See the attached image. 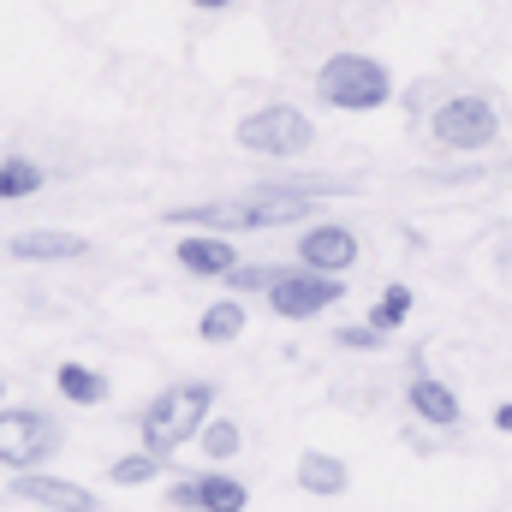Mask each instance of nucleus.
Wrapping results in <instances>:
<instances>
[{"label":"nucleus","mask_w":512,"mask_h":512,"mask_svg":"<svg viewBox=\"0 0 512 512\" xmlns=\"http://www.w3.org/2000/svg\"><path fill=\"white\" fill-rule=\"evenodd\" d=\"M209 405H215V387L209 382H179V387H167V393H155V399L143 405V417H137L143 447L167 459L173 447H185L191 435H203Z\"/></svg>","instance_id":"nucleus-1"},{"label":"nucleus","mask_w":512,"mask_h":512,"mask_svg":"<svg viewBox=\"0 0 512 512\" xmlns=\"http://www.w3.org/2000/svg\"><path fill=\"white\" fill-rule=\"evenodd\" d=\"M316 96L334 114H376L393 96V72L376 54H328L322 72H316Z\"/></svg>","instance_id":"nucleus-2"},{"label":"nucleus","mask_w":512,"mask_h":512,"mask_svg":"<svg viewBox=\"0 0 512 512\" xmlns=\"http://www.w3.org/2000/svg\"><path fill=\"white\" fill-rule=\"evenodd\" d=\"M233 137H239V149L274 155V161H292V155H304V149L316 143V126H310L304 108H292V102H268V108L245 114V120L233 126Z\"/></svg>","instance_id":"nucleus-3"},{"label":"nucleus","mask_w":512,"mask_h":512,"mask_svg":"<svg viewBox=\"0 0 512 512\" xmlns=\"http://www.w3.org/2000/svg\"><path fill=\"white\" fill-rule=\"evenodd\" d=\"M304 197H292V191H274V197H262V203H203V209H167L173 221H185V227H209V233H227V227H286V221H304Z\"/></svg>","instance_id":"nucleus-4"},{"label":"nucleus","mask_w":512,"mask_h":512,"mask_svg":"<svg viewBox=\"0 0 512 512\" xmlns=\"http://www.w3.org/2000/svg\"><path fill=\"white\" fill-rule=\"evenodd\" d=\"M429 131H435L441 149H465V155H477V149H489V143L501 137V114H495L489 96H447V102L435 108Z\"/></svg>","instance_id":"nucleus-5"},{"label":"nucleus","mask_w":512,"mask_h":512,"mask_svg":"<svg viewBox=\"0 0 512 512\" xmlns=\"http://www.w3.org/2000/svg\"><path fill=\"white\" fill-rule=\"evenodd\" d=\"M54 447H60V423L48 411H30V405L0 411V465L6 471H36L42 459H54Z\"/></svg>","instance_id":"nucleus-6"},{"label":"nucleus","mask_w":512,"mask_h":512,"mask_svg":"<svg viewBox=\"0 0 512 512\" xmlns=\"http://www.w3.org/2000/svg\"><path fill=\"white\" fill-rule=\"evenodd\" d=\"M346 286L340 274H316V268H286L274 286H268V310L286 316V322H304V316H322L328 304H340Z\"/></svg>","instance_id":"nucleus-7"},{"label":"nucleus","mask_w":512,"mask_h":512,"mask_svg":"<svg viewBox=\"0 0 512 512\" xmlns=\"http://www.w3.org/2000/svg\"><path fill=\"white\" fill-rule=\"evenodd\" d=\"M245 483L239 477H185V483H173V495H167V507L179 512H245Z\"/></svg>","instance_id":"nucleus-8"},{"label":"nucleus","mask_w":512,"mask_h":512,"mask_svg":"<svg viewBox=\"0 0 512 512\" xmlns=\"http://www.w3.org/2000/svg\"><path fill=\"white\" fill-rule=\"evenodd\" d=\"M298 256H304V268H316V274H346V268L358 262V233L322 221V227H310V233L298 239Z\"/></svg>","instance_id":"nucleus-9"},{"label":"nucleus","mask_w":512,"mask_h":512,"mask_svg":"<svg viewBox=\"0 0 512 512\" xmlns=\"http://www.w3.org/2000/svg\"><path fill=\"white\" fill-rule=\"evenodd\" d=\"M12 495L30 501V507H48V512H96V495L66 483V477H42V471H18L12 477Z\"/></svg>","instance_id":"nucleus-10"},{"label":"nucleus","mask_w":512,"mask_h":512,"mask_svg":"<svg viewBox=\"0 0 512 512\" xmlns=\"http://www.w3.org/2000/svg\"><path fill=\"white\" fill-rule=\"evenodd\" d=\"M179 268L185 274H197V280H227L233 268H239V251H233V239H221V233H191V239H179Z\"/></svg>","instance_id":"nucleus-11"},{"label":"nucleus","mask_w":512,"mask_h":512,"mask_svg":"<svg viewBox=\"0 0 512 512\" xmlns=\"http://www.w3.org/2000/svg\"><path fill=\"white\" fill-rule=\"evenodd\" d=\"M6 256H18V262H78V256H90V239L84 233H60V227H36V233H18Z\"/></svg>","instance_id":"nucleus-12"},{"label":"nucleus","mask_w":512,"mask_h":512,"mask_svg":"<svg viewBox=\"0 0 512 512\" xmlns=\"http://www.w3.org/2000/svg\"><path fill=\"white\" fill-rule=\"evenodd\" d=\"M405 399H411V411L423 417V423H441V429H453L459 423V399H453V387L435 382V376H411V387H405Z\"/></svg>","instance_id":"nucleus-13"},{"label":"nucleus","mask_w":512,"mask_h":512,"mask_svg":"<svg viewBox=\"0 0 512 512\" xmlns=\"http://www.w3.org/2000/svg\"><path fill=\"white\" fill-rule=\"evenodd\" d=\"M298 489L304 495H346V465L334 453H304L298 459Z\"/></svg>","instance_id":"nucleus-14"},{"label":"nucleus","mask_w":512,"mask_h":512,"mask_svg":"<svg viewBox=\"0 0 512 512\" xmlns=\"http://www.w3.org/2000/svg\"><path fill=\"white\" fill-rule=\"evenodd\" d=\"M197 334H203L209 346H227V340H239V334H245V304H239V298H221V304H209V310H203V322H197Z\"/></svg>","instance_id":"nucleus-15"},{"label":"nucleus","mask_w":512,"mask_h":512,"mask_svg":"<svg viewBox=\"0 0 512 512\" xmlns=\"http://www.w3.org/2000/svg\"><path fill=\"white\" fill-rule=\"evenodd\" d=\"M54 387H60L72 405H102V399H108V382H102L96 370H84V364H60Z\"/></svg>","instance_id":"nucleus-16"},{"label":"nucleus","mask_w":512,"mask_h":512,"mask_svg":"<svg viewBox=\"0 0 512 512\" xmlns=\"http://www.w3.org/2000/svg\"><path fill=\"white\" fill-rule=\"evenodd\" d=\"M36 191H42V167L36 161H24V155L0 161V203L6 197H36Z\"/></svg>","instance_id":"nucleus-17"},{"label":"nucleus","mask_w":512,"mask_h":512,"mask_svg":"<svg viewBox=\"0 0 512 512\" xmlns=\"http://www.w3.org/2000/svg\"><path fill=\"white\" fill-rule=\"evenodd\" d=\"M245 447V435H239V423H227V417H215V423H203V453L209 459H233Z\"/></svg>","instance_id":"nucleus-18"},{"label":"nucleus","mask_w":512,"mask_h":512,"mask_svg":"<svg viewBox=\"0 0 512 512\" xmlns=\"http://www.w3.org/2000/svg\"><path fill=\"white\" fill-rule=\"evenodd\" d=\"M405 316H411V286H387L382 304L370 310V328H382V334H387V328H399Z\"/></svg>","instance_id":"nucleus-19"},{"label":"nucleus","mask_w":512,"mask_h":512,"mask_svg":"<svg viewBox=\"0 0 512 512\" xmlns=\"http://www.w3.org/2000/svg\"><path fill=\"white\" fill-rule=\"evenodd\" d=\"M155 471H161V453H149V447H143V453H126V459H114V483H149Z\"/></svg>","instance_id":"nucleus-20"},{"label":"nucleus","mask_w":512,"mask_h":512,"mask_svg":"<svg viewBox=\"0 0 512 512\" xmlns=\"http://www.w3.org/2000/svg\"><path fill=\"white\" fill-rule=\"evenodd\" d=\"M280 274H286V268H268V262H239V268H233L227 280H233L239 292H268V286H274Z\"/></svg>","instance_id":"nucleus-21"},{"label":"nucleus","mask_w":512,"mask_h":512,"mask_svg":"<svg viewBox=\"0 0 512 512\" xmlns=\"http://www.w3.org/2000/svg\"><path fill=\"white\" fill-rule=\"evenodd\" d=\"M340 346H352V352H376V346H382V328H340Z\"/></svg>","instance_id":"nucleus-22"},{"label":"nucleus","mask_w":512,"mask_h":512,"mask_svg":"<svg viewBox=\"0 0 512 512\" xmlns=\"http://www.w3.org/2000/svg\"><path fill=\"white\" fill-rule=\"evenodd\" d=\"M495 423H501V429L512 435V405H501V411H495Z\"/></svg>","instance_id":"nucleus-23"},{"label":"nucleus","mask_w":512,"mask_h":512,"mask_svg":"<svg viewBox=\"0 0 512 512\" xmlns=\"http://www.w3.org/2000/svg\"><path fill=\"white\" fill-rule=\"evenodd\" d=\"M191 6H203V12H221V6H233V0H191Z\"/></svg>","instance_id":"nucleus-24"}]
</instances>
